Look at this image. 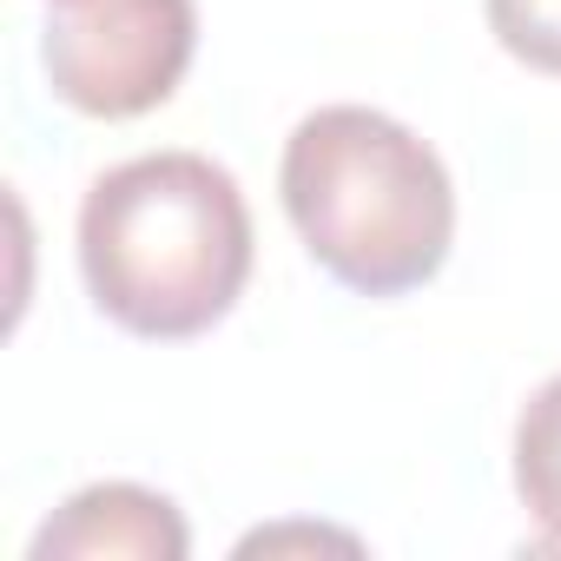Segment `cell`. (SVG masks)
<instances>
[{
  "mask_svg": "<svg viewBox=\"0 0 561 561\" xmlns=\"http://www.w3.org/2000/svg\"><path fill=\"white\" fill-rule=\"evenodd\" d=\"M251 205L205 152H139L80 198V277L133 337L179 344L231 318L251 277Z\"/></svg>",
  "mask_w": 561,
  "mask_h": 561,
  "instance_id": "1",
  "label": "cell"
},
{
  "mask_svg": "<svg viewBox=\"0 0 561 561\" xmlns=\"http://www.w3.org/2000/svg\"><path fill=\"white\" fill-rule=\"evenodd\" d=\"M277 192L305 251L357 298L423 291L456 238V185L423 133L377 106H318L291 126Z\"/></svg>",
  "mask_w": 561,
  "mask_h": 561,
  "instance_id": "2",
  "label": "cell"
},
{
  "mask_svg": "<svg viewBox=\"0 0 561 561\" xmlns=\"http://www.w3.org/2000/svg\"><path fill=\"white\" fill-rule=\"evenodd\" d=\"M198 54L192 0H54L41 67L54 100L87 119H139L165 106Z\"/></svg>",
  "mask_w": 561,
  "mask_h": 561,
  "instance_id": "3",
  "label": "cell"
},
{
  "mask_svg": "<svg viewBox=\"0 0 561 561\" xmlns=\"http://www.w3.org/2000/svg\"><path fill=\"white\" fill-rule=\"evenodd\" d=\"M192 548V528L179 515L172 495L146 489V482H93L80 495H67L41 535H34V561H185Z\"/></svg>",
  "mask_w": 561,
  "mask_h": 561,
  "instance_id": "4",
  "label": "cell"
},
{
  "mask_svg": "<svg viewBox=\"0 0 561 561\" xmlns=\"http://www.w3.org/2000/svg\"><path fill=\"white\" fill-rule=\"evenodd\" d=\"M515 495L535 522V548L561 554V377H548L515 416Z\"/></svg>",
  "mask_w": 561,
  "mask_h": 561,
  "instance_id": "5",
  "label": "cell"
},
{
  "mask_svg": "<svg viewBox=\"0 0 561 561\" xmlns=\"http://www.w3.org/2000/svg\"><path fill=\"white\" fill-rule=\"evenodd\" d=\"M482 14L508 60L561 80V0H482Z\"/></svg>",
  "mask_w": 561,
  "mask_h": 561,
  "instance_id": "6",
  "label": "cell"
}]
</instances>
